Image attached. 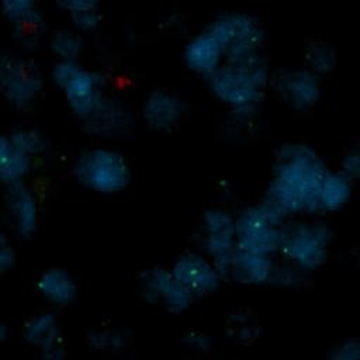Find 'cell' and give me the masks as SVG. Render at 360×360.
<instances>
[{
	"label": "cell",
	"mask_w": 360,
	"mask_h": 360,
	"mask_svg": "<svg viewBox=\"0 0 360 360\" xmlns=\"http://www.w3.org/2000/svg\"><path fill=\"white\" fill-rule=\"evenodd\" d=\"M236 218L238 250L277 257L285 219L262 200L243 207Z\"/></svg>",
	"instance_id": "ba28073f"
},
{
	"label": "cell",
	"mask_w": 360,
	"mask_h": 360,
	"mask_svg": "<svg viewBox=\"0 0 360 360\" xmlns=\"http://www.w3.org/2000/svg\"><path fill=\"white\" fill-rule=\"evenodd\" d=\"M269 91L288 108L307 112L319 104L323 86L322 79L302 65L284 66L271 72Z\"/></svg>",
	"instance_id": "30bf717a"
},
{
	"label": "cell",
	"mask_w": 360,
	"mask_h": 360,
	"mask_svg": "<svg viewBox=\"0 0 360 360\" xmlns=\"http://www.w3.org/2000/svg\"><path fill=\"white\" fill-rule=\"evenodd\" d=\"M72 174L82 187L101 195L120 194L132 181V167L127 156L108 146L82 150L72 163Z\"/></svg>",
	"instance_id": "277c9868"
},
{
	"label": "cell",
	"mask_w": 360,
	"mask_h": 360,
	"mask_svg": "<svg viewBox=\"0 0 360 360\" xmlns=\"http://www.w3.org/2000/svg\"><path fill=\"white\" fill-rule=\"evenodd\" d=\"M354 183L342 176L336 169H329L325 174L319 195L318 215H329L342 211L352 200Z\"/></svg>",
	"instance_id": "44dd1931"
},
{
	"label": "cell",
	"mask_w": 360,
	"mask_h": 360,
	"mask_svg": "<svg viewBox=\"0 0 360 360\" xmlns=\"http://www.w3.org/2000/svg\"><path fill=\"white\" fill-rule=\"evenodd\" d=\"M336 170L350 181L356 183L360 174V152L356 146H350L343 150L338 162Z\"/></svg>",
	"instance_id": "f546056e"
},
{
	"label": "cell",
	"mask_w": 360,
	"mask_h": 360,
	"mask_svg": "<svg viewBox=\"0 0 360 360\" xmlns=\"http://www.w3.org/2000/svg\"><path fill=\"white\" fill-rule=\"evenodd\" d=\"M325 360H360V343L356 338L338 342L326 354Z\"/></svg>",
	"instance_id": "4dcf8cb0"
},
{
	"label": "cell",
	"mask_w": 360,
	"mask_h": 360,
	"mask_svg": "<svg viewBox=\"0 0 360 360\" xmlns=\"http://www.w3.org/2000/svg\"><path fill=\"white\" fill-rule=\"evenodd\" d=\"M0 13L20 51L28 53L46 39V17L34 0H3Z\"/></svg>",
	"instance_id": "4fadbf2b"
},
{
	"label": "cell",
	"mask_w": 360,
	"mask_h": 360,
	"mask_svg": "<svg viewBox=\"0 0 360 360\" xmlns=\"http://www.w3.org/2000/svg\"><path fill=\"white\" fill-rule=\"evenodd\" d=\"M8 338V325L7 322L0 316V345L4 343Z\"/></svg>",
	"instance_id": "d6a6232c"
},
{
	"label": "cell",
	"mask_w": 360,
	"mask_h": 360,
	"mask_svg": "<svg viewBox=\"0 0 360 360\" xmlns=\"http://www.w3.org/2000/svg\"><path fill=\"white\" fill-rule=\"evenodd\" d=\"M7 134L20 150L34 160L45 155L49 148L46 135L35 127H17Z\"/></svg>",
	"instance_id": "83f0119b"
},
{
	"label": "cell",
	"mask_w": 360,
	"mask_h": 360,
	"mask_svg": "<svg viewBox=\"0 0 360 360\" xmlns=\"http://www.w3.org/2000/svg\"><path fill=\"white\" fill-rule=\"evenodd\" d=\"M330 167L323 156L301 141L281 143L273 156L262 201L285 221L318 215V195Z\"/></svg>",
	"instance_id": "6da1fadb"
},
{
	"label": "cell",
	"mask_w": 360,
	"mask_h": 360,
	"mask_svg": "<svg viewBox=\"0 0 360 360\" xmlns=\"http://www.w3.org/2000/svg\"><path fill=\"white\" fill-rule=\"evenodd\" d=\"M139 290L146 302L173 315L187 312L195 302V298L173 276L169 266L145 269L139 276Z\"/></svg>",
	"instance_id": "8fae6325"
},
{
	"label": "cell",
	"mask_w": 360,
	"mask_h": 360,
	"mask_svg": "<svg viewBox=\"0 0 360 360\" xmlns=\"http://www.w3.org/2000/svg\"><path fill=\"white\" fill-rule=\"evenodd\" d=\"M80 121L82 128L101 139H120L131 134L135 118L129 105L118 96L107 93Z\"/></svg>",
	"instance_id": "5bb4252c"
},
{
	"label": "cell",
	"mask_w": 360,
	"mask_h": 360,
	"mask_svg": "<svg viewBox=\"0 0 360 360\" xmlns=\"http://www.w3.org/2000/svg\"><path fill=\"white\" fill-rule=\"evenodd\" d=\"M4 211L13 232L20 239H31L41 219V207L37 191L25 181L4 187Z\"/></svg>",
	"instance_id": "2e32d148"
},
{
	"label": "cell",
	"mask_w": 360,
	"mask_h": 360,
	"mask_svg": "<svg viewBox=\"0 0 360 360\" xmlns=\"http://www.w3.org/2000/svg\"><path fill=\"white\" fill-rule=\"evenodd\" d=\"M225 335L236 346H250L262 335V323L248 308H235L225 319Z\"/></svg>",
	"instance_id": "cb8c5ba5"
},
{
	"label": "cell",
	"mask_w": 360,
	"mask_h": 360,
	"mask_svg": "<svg viewBox=\"0 0 360 360\" xmlns=\"http://www.w3.org/2000/svg\"><path fill=\"white\" fill-rule=\"evenodd\" d=\"M49 76L77 120L86 117L108 93L105 76L82 60H55Z\"/></svg>",
	"instance_id": "52a82bcc"
},
{
	"label": "cell",
	"mask_w": 360,
	"mask_h": 360,
	"mask_svg": "<svg viewBox=\"0 0 360 360\" xmlns=\"http://www.w3.org/2000/svg\"><path fill=\"white\" fill-rule=\"evenodd\" d=\"M22 339L41 359L66 352L63 326L52 311H39L31 315L22 326Z\"/></svg>",
	"instance_id": "e0dca14e"
},
{
	"label": "cell",
	"mask_w": 360,
	"mask_h": 360,
	"mask_svg": "<svg viewBox=\"0 0 360 360\" xmlns=\"http://www.w3.org/2000/svg\"><path fill=\"white\" fill-rule=\"evenodd\" d=\"M335 231L322 217H302L285 222L278 259L304 276L321 270L332 252Z\"/></svg>",
	"instance_id": "3957f363"
},
{
	"label": "cell",
	"mask_w": 360,
	"mask_h": 360,
	"mask_svg": "<svg viewBox=\"0 0 360 360\" xmlns=\"http://www.w3.org/2000/svg\"><path fill=\"white\" fill-rule=\"evenodd\" d=\"M277 257L236 250L228 269L226 280L246 287H271Z\"/></svg>",
	"instance_id": "d6986e66"
},
{
	"label": "cell",
	"mask_w": 360,
	"mask_h": 360,
	"mask_svg": "<svg viewBox=\"0 0 360 360\" xmlns=\"http://www.w3.org/2000/svg\"><path fill=\"white\" fill-rule=\"evenodd\" d=\"M198 246V250L208 256L226 277V269L238 250L235 214L224 207L207 208L200 221Z\"/></svg>",
	"instance_id": "9c48e42d"
},
{
	"label": "cell",
	"mask_w": 360,
	"mask_h": 360,
	"mask_svg": "<svg viewBox=\"0 0 360 360\" xmlns=\"http://www.w3.org/2000/svg\"><path fill=\"white\" fill-rule=\"evenodd\" d=\"M139 111L142 121L149 129L167 134L183 122L187 114V101L176 90L156 87L145 94Z\"/></svg>",
	"instance_id": "9a60e30c"
},
{
	"label": "cell",
	"mask_w": 360,
	"mask_h": 360,
	"mask_svg": "<svg viewBox=\"0 0 360 360\" xmlns=\"http://www.w3.org/2000/svg\"><path fill=\"white\" fill-rule=\"evenodd\" d=\"M271 70L266 56L249 60H225L205 80L212 97L229 112V124L249 129L257 120L269 93Z\"/></svg>",
	"instance_id": "7a4b0ae2"
},
{
	"label": "cell",
	"mask_w": 360,
	"mask_h": 360,
	"mask_svg": "<svg viewBox=\"0 0 360 360\" xmlns=\"http://www.w3.org/2000/svg\"><path fill=\"white\" fill-rule=\"evenodd\" d=\"M169 269L195 301L217 292L226 280L221 269L198 249L181 252Z\"/></svg>",
	"instance_id": "7c38bea8"
},
{
	"label": "cell",
	"mask_w": 360,
	"mask_h": 360,
	"mask_svg": "<svg viewBox=\"0 0 360 360\" xmlns=\"http://www.w3.org/2000/svg\"><path fill=\"white\" fill-rule=\"evenodd\" d=\"M183 62L191 73L207 79L225 62V55L217 38L204 27L186 41Z\"/></svg>",
	"instance_id": "ac0fdd59"
},
{
	"label": "cell",
	"mask_w": 360,
	"mask_h": 360,
	"mask_svg": "<svg viewBox=\"0 0 360 360\" xmlns=\"http://www.w3.org/2000/svg\"><path fill=\"white\" fill-rule=\"evenodd\" d=\"M17 263V252L10 240L0 232V276L10 273Z\"/></svg>",
	"instance_id": "1f68e13d"
},
{
	"label": "cell",
	"mask_w": 360,
	"mask_h": 360,
	"mask_svg": "<svg viewBox=\"0 0 360 360\" xmlns=\"http://www.w3.org/2000/svg\"><path fill=\"white\" fill-rule=\"evenodd\" d=\"M41 360H70V357L66 354V352H63V353H59V354H55V356H51V357H45V359H41Z\"/></svg>",
	"instance_id": "836d02e7"
},
{
	"label": "cell",
	"mask_w": 360,
	"mask_h": 360,
	"mask_svg": "<svg viewBox=\"0 0 360 360\" xmlns=\"http://www.w3.org/2000/svg\"><path fill=\"white\" fill-rule=\"evenodd\" d=\"M56 4L69 17L70 27L83 35L101 24L103 14L96 0H59Z\"/></svg>",
	"instance_id": "d4e9b609"
},
{
	"label": "cell",
	"mask_w": 360,
	"mask_h": 360,
	"mask_svg": "<svg viewBox=\"0 0 360 360\" xmlns=\"http://www.w3.org/2000/svg\"><path fill=\"white\" fill-rule=\"evenodd\" d=\"M35 160L21 152L8 134H0V186L25 181Z\"/></svg>",
	"instance_id": "7402d4cb"
},
{
	"label": "cell",
	"mask_w": 360,
	"mask_h": 360,
	"mask_svg": "<svg viewBox=\"0 0 360 360\" xmlns=\"http://www.w3.org/2000/svg\"><path fill=\"white\" fill-rule=\"evenodd\" d=\"M302 66L323 79L338 68V52L332 44L325 39L309 41L302 53Z\"/></svg>",
	"instance_id": "4316f807"
},
{
	"label": "cell",
	"mask_w": 360,
	"mask_h": 360,
	"mask_svg": "<svg viewBox=\"0 0 360 360\" xmlns=\"http://www.w3.org/2000/svg\"><path fill=\"white\" fill-rule=\"evenodd\" d=\"M45 41L55 60H80L86 49L84 35L72 27H59L51 31Z\"/></svg>",
	"instance_id": "484cf974"
},
{
	"label": "cell",
	"mask_w": 360,
	"mask_h": 360,
	"mask_svg": "<svg viewBox=\"0 0 360 360\" xmlns=\"http://www.w3.org/2000/svg\"><path fill=\"white\" fill-rule=\"evenodd\" d=\"M39 297L53 308H65L72 305L79 294L76 278L63 267L45 269L35 281Z\"/></svg>",
	"instance_id": "ffe728a7"
},
{
	"label": "cell",
	"mask_w": 360,
	"mask_h": 360,
	"mask_svg": "<svg viewBox=\"0 0 360 360\" xmlns=\"http://www.w3.org/2000/svg\"><path fill=\"white\" fill-rule=\"evenodd\" d=\"M87 346L100 354L121 356L132 345L131 332L120 325L101 323L91 328L86 335Z\"/></svg>",
	"instance_id": "603a6c76"
},
{
	"label": "cell",
	"mask_w": 360,
	"mask_h": 360,
	"mask_svg": "<svg viewBox=\"0 0 360 360\" xmlns=\"http://www.w3.org/2000/svg\"><path fill=\"white\" fill-rule=\"evenodd\" d=\"M183 346L193 354H207L214 347L212 336L202 329H190L183 335Z\"/></svg>",
	"instance_id": "f1b7e54d"
},
{
	"label": "cell",
	"mask_w": 360,
	"mask_h": 360,
	"mask_svg": "<svg viewBox=\"0 0 360 360\" xmlns=\"http://www.w3.org/2000/svg\"><path fill=\"white\" fill-rule=\"evenodd\" d=\"M205 27L222 46L225 60L239 62L264 55V25L249 11L219 13Z\"/></svg>",
	"instance_id": "5b68a950"
},
{
	"label": "cell",
	"mask_w": 360,
	"mask_h": 360,
	"mask_svg": "<svg viewBox=\"0 0 360 360\" xmlns=\"http://www.w3.org/2000/svg\"><path fill=\"white\" fill-rule=\"evenodd\" d=\"M45 90L41 65L20 49H0V96L17 110L32 108Z\"/></svg>",
	"instance_id": "8992f818"
}]
</instances>
